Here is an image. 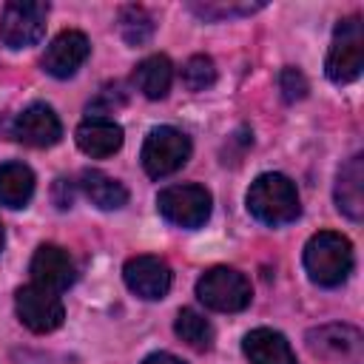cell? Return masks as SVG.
<instances>
[{"mask_svg":"<svg viewBox=\"0 0 364 364\" xmlns=\"http://www.w3.org/2000/svg\"><path fill=\"white\" fill-rule=\"evenodd\" d=\"M353 245L336 230H318L304 245V270L321 287H338L353 273Z\"/></svg>","mask_w":364,"mask_h":364,"instance_id":"1","label":"cell"},{"mask_svg":"<svg viewBox=\"0 0 364 364\" xmlns=\"http://www.w3.org/2000/svg\"><path fill=\"white\" fill-rule=\"evenodd\" d=\"M247 210L253 213V219L270 228L296 222V216L301 213L299 191L284 173H262L247 191Z\"/></svg>","mask_w":364,"mask_h":364,"instance_id":"2","label":"cell"},{"mask_svg":"<svg viewBox=\"0 0 364 364\" xmlns=\"http://www.w3.org/2000/svg\"><path fill=\"white\" fill-rule=\"evenodd\" d=\"M196 296L205 307L216 313H239L250 304L253 287L236 267H210L196 282Z\"/></svg>","mask_w":364,"mask_h":364,"instance_id":"3","label":"cell"},{"mask_svg":"<svg viewBox=\"0 0 364 364\" xmlns=\"http://www.w3.org/2000/svg\"><path fill=\"white\" fill-rule=\"evenodd\" d=\"M364 68V31H361V20L358 17H347L336 26L333 31V43L327 51V63L324 71L330 77V82L344 85L353 82Z\"/></svg>","mask_w":364,"mask_h":364,"instance_id":"4","label":"cell"},{"mask_svg":"<svg viewBox=\"0 0 364 364\" xmlns=\"http://www.w3.org/2000/svg\"><path fill=\"white\" fill-rule=\"evenodd\" d=\"M188 156H191V139L173 125L151 128L142 142V168L151 179L176 173L188 162Z\"/></svg>","mask_w":364,"mask_h":364,"instance_id":"5","label":"cell"},{"mask_svg":"<svg viewBox=\"0 0 364 364\" xmlns=\"http://www.w3.org/2000/svg\"><path fill=\"white\" fill-rule=\"evenodd\" d=\"M156 208L165 222L193 230L208 222L213 199H210V191L202 185H171V188L159 191Z\"/></svg>","mask_w":364,"mask_h":364,"instance_id":"6","label":"cell"},{"mask_svg":"<svg viewBox=\"0 0 364 364\" xmlns=\"http://www.w3.org/2000/svg\"><path fill=\"white\" fill-rule=\"evenodd\" d=\"M48 6L34 0H11L0 11V43L9 48H28L46 34Z\"/></svg>","mask_w":364,"mask_h":364,"instance_id":"7","label":"cell"},{"mask_svg":"<svg viewBox=\"0 0 364 364\" xmlns=\"http://www.w3.org/2000/svg\"><path fill=\"white\" fill-rule=\"evenodd\" d=\"M307 347L313 355L330 364H361L364 338L350 324H324L307 333Z\"/></svg>","mask_w":364,"mask_h":364,"instance_id":"8","label":"cell"},{"mask_svg":"<svg viewBox=\"0 0 364 364\" xmlns=\"http://www.w3.org/2000/svg\"><path fill=\"white\" fill-rule=\"evenodd\" d=\"M14 307H17V318L31 330V333H51L63 324L65 310L57 293L43 290L37 284H26L17 290L14 296Z\"/></svg>","mask_w":364,"mask_h":364,"instance_id":"9","label":"cell"},{"mask_svg":"<svg viewBox=\"0 0 364 364\" xmlns=\"http://www.w3.org/2000/svg\"><path fill=\"white\" fill-rule=\"evenodd\" d=\"M60 136H63L60 117L46 102H31L11 122V139L28 148H51L60 142Z\"/></svg>","mask_w":364,"mask_h":364,"instance_id":"10","label":"cell"},{"mask_svg":"<svg viewBox=\"0 0 364 364\" xmlns=\"http://www.w3.org/2000/svg\"><path fill=\"white\" fill-rule=\"evenodd\" d=\"M122 279L131 293H136L145 301H159L171 290V267L159 256H134L122 267Z\"/></svg>","mask_w":364,"mask_h":364,"instance_id":"11","label":"cell"},{"mask_svg":"<svg viewBox=\"0 0 364 364\" xmlns=\"http://www.w3.org/2000/svg\"><path fill=\"white\" fill-rule=\"evenodd\" d=\"M88 54H91V43L82 31H74V28L60 31L43 54V71L57 80H68L80 71V65L88 60Z\"/></svg>","mask_w":364,"mask_h":364,"instance_id":"12","label":"cell"},{"mask_svg":"<svg viewBox=\"0 0 364 364\" xmlns=\"http://www.w3.org/2000/svg\"><path fill=\"white\" fill-rule=\"evenodd\" d=\"M77 267L74 259L68 256L65 247L60 245H40L34 259H31V279L37 287L51 290V293H63L74 284Z\"/></svg>","mask_w":364,"mask_h":364,"instance_id":"13","label":"cell"},{"mask_svg":"<svg viewBox=\"0 0 364 364\" xmlns=\"http://www.w3.org/2000/svg\"><path fill=\"white\" fill-rule=\"evenodd\" d=\"M74 139H77V148L94 159H102V156H111L122 148V125L108 119V117H88L77 125L74 131Z\"/></svg>","mask_w":364,"mask_h":364,"instance_id":"14","label":"cell"},{"mask_svg":"<svg viewBox=\"0 0 364 364\" xmlns=\"http://www.w3.org/2000/svg\"><path fill=\"white\" fill-rule=\"evenodd\" d=\"M242 350L250 358V364H296V353L290 341L270 327L250 330L242 341Z\"/></svg>","mask_w":364,"mask_h":364,"instance_id":"15","label":"cell"},{"mask_svg":"<svg viewBox=\"0 0 364 364\" xmlns=\"http://www.w3.org/2000/svg\"><path fill=\"white\" fill-rule=\"evenodd\" d=\"M361 185H364V162H361V154H355L341 165L336 179V208L353 222H358L364 213Z\"/></svg>","mask_w":364,"mask_h":364,"instance_id":"16","label":"cell"},{"mask_svg":"<svg viewBox=\"0 0 364 364\" xmlns=\"http://www.w3.org/2000/svg\"><path fill=\"white\" fill-rule=\"evenodd\" d=\"M34 196V173L23 162H3L0 165V205L6 208H26Z\"/></svg>","mask_w":364,"mask_h":364,"instance_id":"17","label":"cell"},{"mask_svg":"<svg viewBox=\"0 0 364 364\" xmlns=\"http://www.w3.org/2000/svg\"><path fill=\"white\" fill-rule=\"evenodd\" d=\"M134 82H136V88L148 100H162L171 91V82H173V65H171V60L165 54L145 57L136 65V71H134Z\"/></svg>","mask_w":364,"mask_h":364,"instance_id":"18","label":"cell"},{"mask_svg":"<svg viewBox=\"0 0 364 364\" xmlns=\"http://www.w3.org/2000/svg\"><path fill=\"white\" fill-rule=\"evenodd\" d=\"M85 196L91 199V205H97L100 210H119L122 205H128V191L122 182H117L114 176L102 173V171H82L80 176Z\"/></svg>","mask_w":364,"mask_h":364,"instance_id":"19","label":"cell"},{"mask_svg":"<svg viewBox=\"0 0 364 364\" xmlns=\"http://www.w3.org/2000/svg\"><path fill=\"white\" fill-rule=\"evenodd\" d=\"M173 333L188 347H193V350H210V344H213V327H210V321L202 313L191 310V307H185V310L176 313Z\"/></svg>","mask_w":364,"mask_h":364,"instance_id":"20","label":"cell"},{"mask_svg":"<svg viewBox=\"0 0 364 364\" xmlns=\"http://www.w3.org/2000/svg\"><path fill=\"white\" fill-rule=\"evenodd\" d=\"M119 34L128 46H145L154 34V17L142 6H125L119 11Z\"/></svg>","mask_w":364,"mask_h":364,"instance_id":"21","label":"cell"},{"mask_svg":"<svg viewBox=\"0 0 364 364\" xmlns=\"http://www.w3.org/2000/svg\"><path fill=\"white\" fill-rule=\"evenodd\" d=\"M182 82L191 88V91H205L216 82V65L210 57L205 54H193L185 65H182Z\"/></svg>","mask_w":364,"mask_h":364,"instance_id":"22","label":"cell"},{"mask_svg":"<svg viewBox=\"0 0 364 364\" xmlns=\"http://www.w3.org/2000/svg\"><path fill=\"white\" fill-rule=\"evenodd\" d=\"M262 3H191V11H196L205 20H222V17H233V14H253L259 11Z\"/></svg>","mask_w":364,"mask_h":364,"instance_id":"23","label":"cell"},{"mask_svg":"<svg viewBox=\"0 0 364 364\" xmlns=\"http://www.w3.org/2000/svg\"><path fill=\"white\" fill-rule=\"evenodd\" d=\"M279 91L287 102H296V100H304L307 97V80L299 68H282L279 74Z\"/></svg>","mask_w":364,"mask_h":364,"instance_id":"24","label":"cell"},{"mask_svg":"<svg viewBox=\"0 0 364 364\" xmlns=\"http://www.w3.org/2000/svg\"><path fill=\"white\" fill-rule=\"evenodd\" d=\"M142 364H185V361L176 358V355H171V353H151Z\"/></svg>","mask_w":364,"mask_h":364,"instance_id":"25","label":"cell"},{"mask_svg":"<svg viewBox=\"0 0 364 364\" xmlns=\"http://www.w3.org/2000/svg\"><path fill=\"white\" fill-rule=\"evenodd\" d=\"M3 242H6V233H3V225H0V250H3Z\"/></svg>","mask_w":364,"mask_h":364,"instance_id":"26","label":"cell"}]
</instances>
